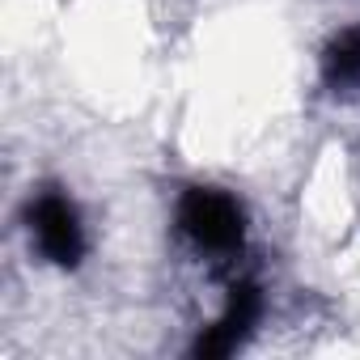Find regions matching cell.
Masks as SVG:
<instances>
[{
    "instance_id": "6da1fadb",
    "label": "cell",
    "mask_w": 360,
    "mask_h": 360,
    "mask_svg": "<svg viewBox=\"0 0 360 360\" xmlns=\"http://www.w3.org/2000/svg\"><path fill=\"white\" fill-rule=\"evenodd\" d=\"M178 229L204 255H233L246 238V212L229 191L191 187L178 200Z\"/></svg>"
},
{
    "instance_id": "7a4b0ae2",
    "label": "cell",
    "mask_w": 360,
    "mask_h": 360,
    "mask_svg": "<svg viewBox=\"0 0 360 360\" xmlns=\"http://www.w3.org/2000/svg\"><path fill=\"white\" fill-rule=\"evenodd\" d=\"M26 221H30V242L39 246V255L56 267H77L85 259V225H81V212L77 204L47 187L30 200L26 208Z\"/></svg>"
},
{
    "instance_id": "3957f363",
    "label": "cell",
    "mask_w": 360,
    "mask_h": 360,
    "mask_svg": "<svg viewBox=\"0 0 360 360\" xmlns=\"http://www.w3.org/2000/svg\"><path fill=\"white\" fill-rule=\"evenodd\" d=\"M259 318H263V288H259L255 280H238V284L229 288V297H225V309L217 314L212 326L200 330V339H195L191 352L204 356V360L233 356V352L250 339V330L259 326Z\"/></svg>"
},
{
    "instance_id": "277c9868",
    "label": "cell",
    "mask_w": 360,
    "mask_h": 360,
    "mask_svg": "<svg viewBox=\"0 0 360 360\" xmlns=\"http://www.w3.org/2000/svg\"><path fill=\"white\" fill-rule=\"evenodd\" d=\"M322 81L343 94L360 85V26H343L322 51Z\"/></svg>"
}]
</instances>
